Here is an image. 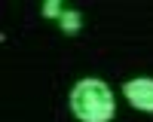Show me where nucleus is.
<instances>
[{"instance_id": "obj_1", "label": "nucleus", "mask_w": 153, "mask_h": 122, "mask_svg": "<svg viewBox=\"0 0 153 122\" xmlns=\"http://www.w3.org/2000/svg\"><path fill=\"white\" fill-rule=\"evenodd\" d=\"M71 110L80 122H110L117 113V101L101 79H80L71 89Z\"/></svg>"}, {"instance_id": "obj_3", "label": "nucleus", "mask_w": 153, "mask_h": 122, "mask_svg": "<svg viewBox=\"0 0 153 122\" xmlns=\"http://www.w3.org/2000/svg\"><path fill=\"white\" fill-rule=\"evenodd\" d=\"M61 28H65V34H76L80 31V24H83V18H80V12H61Z\"/></svg>"}, {"instance_id": "obj_4", "label": "nucleus", "mask_w": 153, "mask_h": 122, "mask_svg": "<svg viewBox=\"0 0 153 122\" xmlns=\"http://www.w3.org/2000/svg\"><path fill=\"white\" fill-rule=\"evenodd\" d=\"M43 15L46 18H55V15L61 18V3H58V0H49V3L43 6Z\"/></svg>"}, {"instance_id": "obj_2", "label": "nucleus", "mask_w": 153, "mask_h": 122, "mask_svg": "<svg viewBox=\"0 0 153 122\" xmlns=\"http://www.w3.org/2000/svg\"><path fill=\"white\" fill-rule=\"evenodd\" d=\"M126 98L138 110H150L153 113V79H129L126 82Z\"/></svg>"}]
</instances>
